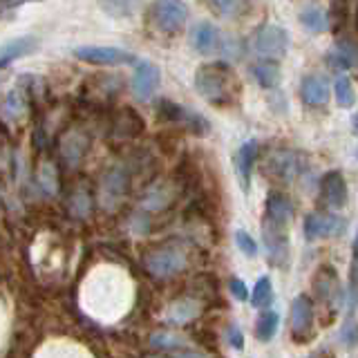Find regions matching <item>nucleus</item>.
Masks as SVG:
<instances>
[{
  "instance_id": "1",
  "label": "nucleus",
  "mask_w": 358,
  "mask_h": 358,
  "mask_svg": "<svg viewBox=\"0 0 358 358\" xmlns=\"http://www.w3.org/2000/svg\"><path fill=\"white\" fill-rule=\"evenodd\" d=\"M195 90L210 106H231L240 94V81L227 61H210L197 67Z\"/></svg>"
},
{
  "instance_id": "2",
  "label": "nucleus",
  "mask_w": 358,
  "mask_h": 358,
  "mask_svg": "<svg viewBox=\"0 0 358 358\" xmlns=\"http://www.w3.org/2000/svg\"><path fill=\"white\" fill-rule=\"evenodd\" d=\"M289 45H291L289 31L280 25H273V22H266V25L257 27V31L253 34V50L260 59H268V61L285 59Z\"/></svg>"
},
{
  "instance_id": "3",
  "label": "nucleus",
  "mask_w": 358,
  "mask_h": 358,
  "mask_svg": "<svg viewBox=\"0 0 358 358\" xmlns=\"http://www.w3.org/2000/svg\"><path fill=\"white\" fill-rule=\"evenodd\" d=\"M143 266L148 268V273L155 278H171L184 271L186 266V253L179 249L177 244H164L157 246L150 253H145Z\"/></svg>"
},
{
  "instance_id": "4",
  "label": "nucleus",
  "mask_w": 358,
  "mask_h": 358,
  "mask_svg": "<svg viewBox=\"0 0 358 358\" xmlns=\"http://www.w3.org/2000/svg\"><path fill=\"white\" fill-rule=\"evenodd\" d=\"M150 22L162 34H179L188 22V5L184 0H155L150 7Z\"/></svg>"
},
{
  "instance_id": "5",
  "label": "nucleus",
  "mask_w": 358,
  "mask_h": 358,
  "mask_svg": "<svg viewBox=\"0 0 358 358\" xmlns=\"http://www.w3.org/2000/svg\"><path fill=\"white\" fill-rule=\"evenodd\" d=\"M157 110H159V115L166 121H171V123H175V126L188 130L190 134H195V137H206L208 130H210V123L206 117H201L199 112L190 110L182 103H175V101L162 99Z\"/></svg>"
},
{
  "instance_id": "6",
  "label": "nucleus",
  "mask_w": 358,
  "mask_h": 358,
  "mask_svg": "<svg viewBox=\"0 0 358 358\" xmlns=\"http://www.w3.org/2000/svg\"><path fill=\"white\" fill-rule=\"evenodd\" d=\"M302 171V159L300 155L294 150L280 148V150H271L264 162V175H268L275 182L289 184L300 175Z\"/></svg>"
},
{
  "instance_id": "7",
  "label": "nucleus",
  "mask_w": 358,
  "mask_h": 358,
  "mask_svg": "<svg viewBox=\"0 0 358 358\" xmlns=\"http://www.w3.org/2000/svg\"><path fill=\"white\" fill-rule=\"evenodd\" d=\"M74 56L78 61L90 65H103V67H117V65H132L137 63V56L121 48H96V45H85L76 48Z\"/></svg>"
},
{
  "instance_id": "8",
  "label": "nucleus",
  "mask_w": 358,
  "mask_h": 358,
  "mask_svg": "<svg viewBox=\"0 0 358 358\" xmlns=\"http://www.w3.org/2000/svg\"><path fill=\"white\" fill-rule=\"evenodd\" d=\"M345 227L347 222L336 215V213L316 210L305 220V235L307 240H327V238H336V235H343Z\"/></svg>"
},
{
  "instance_id": "9",
  "label": "nucleus",
  "mask_w": 358,
  "mask_h": 358,
  "mask_svg": "<svg viewBox=\"0 0 358 358\" xmlns=\"http://www.w3.org/2000/svg\"><path fill=\"white\" fill-rule=\"evenodd\" d=\"M130 188V177L126 173V168H110V171L103 175V179H101V204H103L106 208L115 210L121 199L126 197Z\"/></svg>"
},
{
  "instance_id": "10",
  "label": "nucleus",
  "mask_w": 358,
  "mask_h": 358,
  "mask_svg": "<svg viewBox=\"0 0 358 358\" xmlns=\"http://www.w3.org/2000/svg\"><path fill=\"white\" fill-rule=\"evenodd\" d=\"M162 83V72L159 67L150 61H139L137 67H134V74H132V81H130V90L137 101L145 103L150 101L152 94L157 92V87Z\"/></svg>"
},
{
  "instance_id": "11",
  "label": "nucleus",
  "mask_w": 358,
  "mask_h": 358,
  "mask_svg": "<svg viewBox=\"0 0 358 358\" xmlns=\"http://www.w3.org/2000/svg\"><path fill=\"white\" fill-rule=\"evenodd\" d=\"M313 300L305 294L296 296L291 302V334L298 343H305L313 336Z\"/></svg>"
},
{
  "instance_id": "12",
  "label": "nucleus",
  "mask_w": 358,
  "mask_h": 358,
  "mask_svg": "<svg viewBox=\"0 0 358 358\" xmlns=\"http://www.w3.org/2000/svg\"><path fill=\"white\" fill-rule=\"evenodd\" d=\"M262 235H264V246H266V253H268V260H271V264L287 266V262H289L287 227H280V224H275V222L264 220Z\"/></svg>"
},
{
  "instance_id": "13",
  "label": "nucleus",
  "mask_w": 358,
  "mask_h": 358,
  "mask_svg": "<svg viewBox=\"0 0 358 358\" xmlns=\"http://www.w3.org/2000/svg\"><path fill=\"white\" fill-rule=\"evenodd\" d=\"M224 43H227V38L222 36V31L213 25V22L201 20L193 29H190V48L199 54H204V56L222 54Z\"/></svg>"
},
{
  "instance_id": "14",
  "label": "nucleus",
  "mask_w": 358,
  "mask_h": 358,
  "mask_svg": "<svg viewBox=\"0 0 358 358\" xmlns=\"http://www.w3.org/2000/svg\"><path fill=\"white\" fill-rule=\"evenodd\" d=\"M313 291H316L318 300L324 307H329L331 311L338 309L341 305V285H338V273L329 264H322L316 278H313Z\"/></svg>"
},
{
  "instance_id": "15",
  "label": "nucleus",
  "mask_w": 358,
  "mask_h": 358,
  "mask_svg": "<svg viewBox=\"0 0 358 358\" xmlns=\"http://www.w3.org/2000/svg\"><path fill=\"white\" fill-rule=\"evenodd\" d=\"M87 148H90L87 134L78 128H67L59 139V155L65 162V166H70V168H76L83 162Z\"/></svg>"
},
{
  "instance_id": "16",
  "label": "nucleus",
  "mask_w": 358,
  "mask_h": 358,
  "mask_svg": "<svg viewBox=\"0 0 358 358\" xmlns=\"http://www.w3.org/2000/svg\"><path fill=\"white\" fill-rule=\"evenodd\" d=\"M347 182L341 171H327L320 179V201L331 210H341L347 204Z\"/></svg>"
},
{
  "instance_id": "17",
  "label": "nucleus",
  "mask_w": 358,
  "mask_h": 358,
  "mask_svg": "<svg viewBox=\"0 0 358 358\" xmlns=\"http://www.w3.org/2000/svg\"><path fill=\"white\" fill-rule=\"evenodd\" d=\"M329 96H331V87L329 81L324 76L318 74H309L302 78L300 83V99L302 103L309 106V108H324L329 103Z\"/></svg>"
},
{
  "instance_id": "18",
  "label": "nucleus",
  "mask_w": 358,
  "mask_h": 358,
  "mask_svg": "<svg viewBox=\"0 0 358 358\" xmlns=\"http://www.w3.org/2000/svg\"><path fill=\"white\" fill-rule=\"evenodd\" d=\"M29 115V96L22 87H14L3 99V121L5 123H22Z\"/></svg>"
},
{
  "instance_id": "19",
  "label": "nucleus",
  "mask_w": 358,
  "mask_h": 358,
  "mask_svg": "<svg viewBox=\"0 0 358 358\" xmlns=\"http://www.w3.org/2000/svg\"><path fill=\"white\" fill-rule=\"evenodd\" d=\"M327 63L336 72L358 67V43H354L350 38H341L334 45V50L327 52Z\"/></svg>"
},
{
  "instance_id": "20",
  "label": "nucleus",
  "mask_w": 358,
  "mask_h": 358,
  "mask_svg": "<svg viewBox=\"0 0 358 358\" xmlns=\"http://www.w3.org/2000/svg\"><path fill=\"white\" fill-rule=\"evenodd\" d=\"M257 150H260V143L255 139H249L240 145L238 155H235V171H238L240 184L244 190H249V186H251V173H253V166L257 159Z\"/></svg>"
},
{
  "instance_id": "21",
  "label": "nucleus",
  "mask_w": 358,
  "mask_h": 358,
  "mask_svg": "<svg viewBox=\"0 0 358 358\" xmlns=\"http://www.w3.org/2000/svg\"><path fill=\"white\" fill-rule=\"evenodd\" d=\"M268 222H275L280 227H289L294 220V204L285 193H271L266 197V217Z\"/></svg>"
},
{
  "instance_id": "22",
  "label": "nucleus",
  "mask_w": 358,
  "mask_h": 358,
  "mask_svg": "<svg viewBox=\"0 0 358 358\" xmlns=\"http://www.w3.org/2000/svg\"><path fill=\"white\" fill-rule=\"evenodd\" d=\"M112 130H115L117 137H123V139L137 137V134L143 132V119L132 108H123L117 112L115 119H112Z\"/></svg>"
},
{
  "instance_id": "23",
  "label": "nucleus",
  "mask_w": 358,
  "mask_h": 358,
  "mask_svg": "<svg viewBox=\"0 0 358 358\" xmlns=\"http://www.w3.org/2000/svg\"><path fill=\"white\" fill-rule=\"evenodd\" d=\"M36 48H38V41L34 38V36H20V38H14V41L5 43L3 45V54H0V67L7 70L11 63L22 59V56L31 54Z\"/></svg>"
},
{
  "instance_id": "24",
  "label": "nucleus",
  "mask_w": 358,
  "mask_h": 358,
  "mask_svg": "<svg viewBox=\"0 0 358 358\" xmlns=\"http://www.w3.org/2000/svg\"><path fill=\"white\" fill-rule=\"evenodd\" d=\"M251 74L255 78V83L260 85L262 90H275L280 85V65L278 61H268V59H262L251 65Z\"/></svg>"
},
{
  "instance_id": "25",
  "label": "nucleus",
  "mask_w": 358,
  "mask_h": 358,
  "mask_svg": "<svg viewBox=\"0 0 358 358\" xmlns=\"http://www.w3.org/2000/svg\"><path fill=\"white\" fill-rule=\"evenodd\" d=\"M119 78L115 74H94L90 81H85L87 87V96L96 101L99 96H106V101H110L119 92Z\"/></svg>"
},
{
  "instance_id": "26",
  "label": "nucleus",
  "mask_w": 358,
  "mask_h": 358,
  "mask_svg": "<svg viewBox=\"0 0 358 358\" xmlns=\"http://www.w3.org/2000/svg\"><path fill=\"white\" fill-rule=\"evenodd\" d=\"M99 5L108 16L126 20V18H134L139 14L143 0H99Z\"/></svg>"
},
{
  "instance_id": "27",
  "label": "nucleus",
  "mask_w": 358,
  "mask_h": 358,
  "mask_svg": "<svg viewBox=\"0 0 358 358\" xmlns=\"http://www.w3.org/2000/svg\"><path fill=\"white\" fill-rule=\"evenodd\" d=\"M208 7L224 20H238L249 9V0H208Z\"/></svg>"
},
{
  "instance_id": "28",
  "label": "nucleus",
  "mask_w": 358,
  "mask_h": 358,
  "mask_svg": "<svg viewBox=\"0 0 358 358\" xmlns=\"http://www.w3.org/2000/svg\"><path fill=\"white\" fill-rule=\"evenodd\" d=\"M300 22L313 34H322L329 29V14L320 7H307L300 11Z\"/></svg>"
},
{
  "instance_id": "29",
  "label": "nucleus",
  "mask_w": 358,
  "mask_h": 358,
  "mask_svg": "<svg viewBox=\"0 0 358 358\" xmlns=\"http://www.w3.org/2000/svg\"><path fill=\"white\" fill-rule=\"evenodd\" d=\"M278 324H280V316H278V311H271V309H266L260 318H257L255 322V338L260 341V343H268L275 336L278 331Z\"/></svg>"
},
{
  "instance_id": "30",
  "label": "nucleus",
  "mask_w": 358,
  "mask_h": 358,
  "mask_svg": "<svg viewBox=\"0 0 358 358\" xmlns=\"http://www.w3.org/2000/svg\"><path fill=\"white\" fill-rule=\"evenodd\" d=\"M275 298V291H273V285L268 278H260L255 282V289H253V296H251V305L257 307V309H266L271 307V302Z\"/></svg>"
},
{
  "instance_id": "31",
  "label": "nucleus",
  "mask_w": 358,
  "mask_h": 358,
  "mask_svg": "<svg viewBox=\"0 0 358 358\" xmlns=\"http://www.w3.org/2000/svg\"><path fill=\"white\" fill-rule=\"evenodd\" d=\"M334 96H336V103L341 108H352L356 103V92H354V85L347 76H338L334 83Z\"/></svg>"
},
{
  "instance_id": "32",
  "label": "nucleus",
  "mask_w": 358,
  "mask_h": 358,
  "mask_svg": "<svg viewBox=\"0 0 358 358\" xmlns=\"http://www.w3.org/2000/svg\"><path fill=\"white\" fill-rule=\"evenodd\" d=\"M67 206H70V210L74 213L76 217H85L90 213V206H92V199H90L87 190L76 188L74 193L70 195V199H67Z\"/></svg>"
},
{
  "instance_id": "33",
  "label": "nucleus",
  "mask_w": 358,
  "mask_h": 358,
  "mask_svg": "<svg viewBox=\"0 0 358 358\" xmlns=\"http://www.w3.org/2000/svg\"><path fill=\"white\" fill-rule=\"evenodd\" d=\"M38 184L41 188L45 190L48 195H54L56 193V188H59V179H56V171H54V166L50 162H45L41 166V171H38Z\"/></svg>"
},
{
  "instance_id": "34",
  "label": "nucleus",
  "mask_w": 358,
  "mask_h": 358,
  "mask_svg": "<svg viewBox=\"0 0 358 358\" xmlns=\"http://www.w3.org/2000/svg\"><path fill=\"white\" fill-rule=\"evenodd\" d=\"M350 298H352V307L358 305V233L354 240V249H352V268H350Z\"/></svg>"
},
{
  "instance_id": "35",
  "label": "nucleus",
  "mask_w": 358,
  "mask_h": 358,
  "mask_svg": "<svg viewBox=\"0 0 358 358\" xmlns=\"http://www.w3.org/2000/svg\"><path fill=\"white\" fill-rule=\"evenodd\" d=\"M195 311H197V307L193 305V302L179 300V302H175V305L171 307V311H168V316H171L173 322H184V320H188V318H193V316H195Z\"/></svg>"
},
{
  "instance_id": "36",
  "label": "nucleus",
  "mask_w": 358,
  "mask_h": 358,
  "mask_svg": "<svg viewBox=\"0 0 358 358\" xmlns=\"http://www.w3.org/2000/svg\"><path fill=\"white\" fill-rule=\"evenodd\" d=\"M338 338H341V343L345 347H350V350H354V347L358 345V322L354 318H350V320L343 324Z\"/></svg>"
},
{
  "instance_id": "37",
  "label": "nucleus",
  "mask_w": 358,
  "mask_h": 358,
  "mask_svg": "<svg viewBox=\"0 0 358 358\" xmlns=\"http://www.w3.org/2000/svg\"><path fill=\"white\" fill-rule=\"evenodd\" d=\"M235 244L246 257H255L257 255V244L246 231H235Z\"/></svg>"
},
{
  "instance_id": "38",
  "label": "nucleus",
  "mask_w": 358,
  "mask_h": 358,
  "mask_svg": "<svg viewBox=\"0 0 358 358\" xmlns=\"http://www.w3.org/2000/svg\"><path fill=\"white\" fill-rule=\"evenodd\" d=\"M177 345H184V341L177 334H155L152 336V347H159V352H168Z\"/></svg>"
},
{
  "instance_id": "39",
  "label": "nucleus",
  "mask_w": 358,
  "mask_h": 358,
  "mask_svg": "<svg viewBox=\"0 0 358 358\" xmlns=\"http://www.w3.org/2000/svg\"><path fill=\"white\" fill-rule=\"evenodd\" d=\"M229 289H231V296L238 300V302H246L249 300V289L242 282L240 278H231L229 280Z\"/></svg>"
},
{
  "instance_id": "40",
  "label": "nucleus",
  "mask_w": 358,
  "mask_h": 358,
  "mask_svg": "<svg viewBox=\"0 0 358 358\" xmlns=\"http://www.w3.org/2000/svg\"><path fill=\"white\" fill-rule=\"evenodd\" d=\"M150 358H206L201 352H190V350H182V352H171V354H155Z\"/></svg>"
},
{
  "instance_id": "41",
  "label": "nucleus",
  "mask_w": 358,
  "mask_h": 358,
  "mask_svg": "<svg viewBox=\"0 0 358 358\" xmlns=\"http://www.w3.org/2000/svg\"><path fill=\"white\" fill-rule=\"evenodd\" d=\"M229 343H231V347H235V350H242L244 341H242V331H240L238 324H233V327L229 329Z\"/></svg>"
},
{
  "instance_id": "42",
  "label": "nucleus",
  "mask_w": 358,
  "mask_h": 358,
  "mask_svg": "<svg viewBox=\"0 0 358 358\" xmlns=\"http://www.w3.org/2000/svg\"><path fill=\"white\" fill-rule=\"evenodd\" d=\"M27 0H3V9H11V7H20Z\"/></svg>"
},
{
  "instance_id": "43",
  "label": "nucleus",
  "mask_w": 358,
  "mask_h": 358,
  "mask_svg": "<svg viewBox=\"0 0 358 358\" xmlns=\"http://www.w3.org/2000/svg\"><path fill=\"white\" fill-rule=\"evenodd\" d=\"M309 358H331L329 352H316V354H311Z\"/></svg>"
},
{
  "instance_id": "44",
  "label": "nucleus",
  "mask_w": 358,
  "mask_h": 358,
  "mask_svg": "<svg viewBox=\"0 0 358 358\" xmlns=\"http://www.w3.org/2000/svg\"><path fill=\"white\" fill-rule=\"evenodd\" d=\"M352 126H354V130L358 132V112H356V115L352 117Z\"/></svg>"
},
{
  "instance_id": "45",
  "label": "nucleus",
  "mask_w": 358,
  "mask_h": 358,
  "mask_svg": "<svg viewBox=\"0 0 358 358\" xmlns=\"http://www.w3.org/2000/svg\"><path fill=\"white\" fill-rule=\"evenodd\" d=\"M356 25H358V16H356Z\"/></svg>"
}]
</instances>
